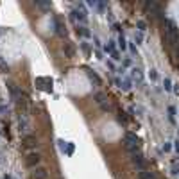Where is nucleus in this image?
<instances>
[{
    "mask_svg": "<svg viewBox=\"0 0 179 179\" xmlns=\"http://www.w3.org/2000/svg\"><path fill=\"white\" fill-rule=\"evenodd\" d=\"M145 7L151 11V14H152V16H160V14H161V7H160L158 4H154V2H151V4H145Z\"/></svg>",
    "mask_w": 179,
    "mask_h": 179,
    "instance_id": "1",
    "label": "nucleus"
},
{
    "mask_svg": "<svg viewBox=\"0 0 179 179\" xmlns=\"http://www.w3.org/2000/svg\"><path fill=\"white\" fill-rule=\"evenodd\" d=\"M45 178H47L45 169H36L34 170V179H45Z\"/></svg>",
    "mask_w": 179,
    "mask_h": 179,
    "instance_id": "2",
    "label": "nucleus"
},
{
    "mask_svg": "<svg viewBox=\"0 0 179 179\" xmlns=\"http://www.w3.org/2000/svg\"><path fill=\"white\" fill-rule=\"evenodd\" d=\"M29 158H30V160H29V165H34V163L39 161V156H38V154H30Z\"/></svg>",
    "mask_w": 179,
    "mask_h": 179,
    "instance_id": "3",
    "label": "nucleus"
}]
</instances>
